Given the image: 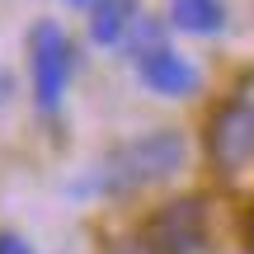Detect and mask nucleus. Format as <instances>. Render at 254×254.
Listing matches in <instances>:
<instances>
[{
	"label": "nucleus",
	"instance_id": "1",
	"mask_svg": "<svg viewBox=\"0 0 254 254\" xmlns=\"http://www.w3.org/2000/svg\"><path fill=\"white\" fill-rule=\"evenodd\" d=\"M184 160H189L184 132L160 127V132H146V136H132V141L113 146L85 189L90 193H132V189H146V184H160L170 174H179Z\"/></svg>",
	"mask_w": 254,
	"mask_h": 254
},
{
	"label": "nucleus",
	"instance_id": "2",
	"mask_svg": "<svg viewBox=\"0 0 254 254\" xmlns=\"http://www.w3.org/2000/svg\"><path fill=\"white\" fill-rule=\"evenodd\" d=\"M71 66H75V47L62 33V24L38 19L28 33V71H33V99L43 113H57L66 85H71Z\"/></svg>",
	"mask_w": 254,
	"mask_h": 254
},
{
	"label": "nucleus",
	"instance_id": "3",
	"mask_svg": "<svg viewBox=\"0 0 254 254\" xmlns=\"http://www.w3.org/2000/svg\"><path fill=\"white\" fill-rule=\"evenodd\" d=\"M202 236H207V221H202V202L198 198L170 202V207H160L155 221H151V245L160 254H198Z\"/></svg>",
	"mask_w": 254,
	"mask_h": 254
},
{
	"label": "nucleus",
	"instance_id": "4",
	"mask_svg": "<svg viewBox=\"0 0 254 254\" xmlns=\"http://www.w3.org/2000/svg\"><path fill=\"white\" fill-rule=\"evenodd\" d=\"M136 80H141L146 90H155V94L184 99V94H198L202 75H198V66H193L184 52H174V47H155V52L136 57Z\"/></svg>",
	"mask_w": 254,
	"mask_h": 254
},
{
	"label": "nucleus",
	"instance_id": "5",
	"mask_svg": "<svg viewBox=\"0 0 254 254\" xmlns=\"http://www.w3.org/2000/svg\"><path fill=\"white\" fill-rule=\"evenodd\" d=\"M212 155L221 170H240L254 155V104H231L212 123Z\"/></svg>",
	"mask_w": 254,
	"mask_h": 254
},
{
	"label": "nucleus",
	"instance_id": "6",
	"mask_svg": "<svg viewBox=\"0 0 254 254\" xmlns=\"http://www.w3.org/2000/svg\"><path fill=\"white\" fill-rule=\"evenodd\" d=\"M136 19H141L136 14V0H99L90 9V38L99 47H123Z\"/></svg>",
	"mask_w": 254,
	"mask_h": 254
},
{
	"label": "nucleus",
	"instance_id": "7",
	"mask_svg": "<svg viewBox=\"0 0 254 254\" xmlns=\"http://www.w3.org/2000/svg\"><path fill=\"white\" fill-rule=\"evenodd\" d=\"M170 24L184 28V33L207 38L226 24V5L221 0H170Z\"/></svg>",
	"mask_w": 254,
	"mask_h": 254
},
{
	"label": "nucleus",
	"instance_id": "8",
	"mask_svg": "<svg viewBox=\"0 0 254 254\" xmlns=\"http://www.w3.org/2000/svg\"><path fill=\"white\" fill-rule=\"evenodd\" d=\"M123 47H132L136 57H141V52H155V47H165V28H160V19H136Z\"/></svg>",
	"mask_w": 254,
	"mask_h": 254
},
{
	"label": "nucleus",
	"instance_id": "9",
	"mask_svg": "<svg viewBox=\"0 0 254 254\" xmlns=\"http://www.w3.org/2000/svg\"><path fill=\"white\" fill-rule=\"evenodd\" d=\"M0 254H33L24 236H14V231H0Z\"/></svg>",
	"mask_w": 254,
	"mask_h": 254
},
{
	"label": "nucleus",
	"instance_id": "10",
	"mask_svg": "<svg viewBox=\"0 0 254 254\" xmlns=\"http://www.w3.org/2000/svg\"><path fill=\"white\" fill-rule=\"evenodd\" d=\"M113 254H160V250H155V245H151V236H146V240H136V245H118Z\"/></svg>",
	"mask_w": 254,
	"mask_h": 254
},
{
	"label": "nucleus",
	"instance_id": "11",
	"mask_svg": "<svg viewBox=\"0 0 254 254\" xmlns=\"http://www.w3.org/2000/svg\"><path fill=\"white\" fill-rule=\"evenodd\" d=\"M66 5H75V9H94L99 0H66Z\"/></svg>",
	"mask_w": 254,
	"mask_h": 254
},
{
	"label": "nucleus",
	"instance_id": "12",
	"mask_svg": "<svg viewBox=\"0 0 254 254\" xmlns=\"http://www.w3.org/2000/svg\"><path fill=\"white\" fill-rule=\"evenodd\" d=\"M250 245H254V212H250Z\"/></svg>",
	"mask_w": 254,
	"mask_h": 254
}]
</instances>
